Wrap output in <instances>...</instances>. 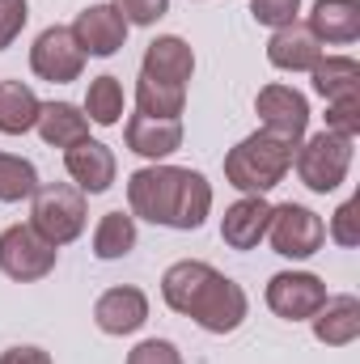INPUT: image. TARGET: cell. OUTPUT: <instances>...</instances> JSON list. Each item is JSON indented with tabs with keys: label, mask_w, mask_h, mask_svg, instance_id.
Masks as SVG:
<instances>
[{
	"label": "cell",
	"mask_w": 360,
	"mask_h": 364,
	"mask_svg": "<svg viewBox=\"0 0 360 364\" xmlns=\"http://www.w3.org/2000/svg\"><path fill=\"white\" fill-rule=\"evenodd\" d=\"M38 191V170L34 161L17 153H0V203H21Z\"/></svg>",
	"instance_id": "obj_26"
},
{
	"label": "cell",
	"mask_w": 360,
	"mask_h": 364,
	"mask_svg": "<svg viewBox=\"0 0 360 364\" xmlns=\"http://www.w3.org/2000/svg\"><path fill=\"white\" fill-rule=\"evenodd\" d=\"M26 21H30V4L26 0H0V51L17 43Z\"/></svg>",
	"instance_id": "obj_32"
},
{
	"label": "cell",
	"mask_w": 360,
	"mask_h": 364,
	"mask_svg": "<svg viewBox=\"0 0 360 364\" xmlns=\"http://www.w3.org/2000/svg\"><path fill=\"white\" fill-rule=\"evenodd\" d=\"M64 170L73 186H81L85 195H102L115 186V174H119V161L110 153V144L102 140H81L73 149H64Z\"/></svg>",
	"instance_id": "obj_14"
},
{
	"label": "cell",
	"mask_w": 360,
	"mask_h": 364,
	"mask_svg": "<svg viewBox=\"0 0 360 364\" xmlns=\"http://www.w3.org/2000/svg\"><path fill=\"white\" fill-rule=\"evenodd\" d=\"M136 216L132 212H106L93 229V255L102 263H115V259H127L136 250Z\"/></svg>",
	"instance_id": "obj_22"
},
{
	"label": "cell",
	"mask_w": 360,
	"mask_h": 364,
	"mask_svg": "<svg viewBox=\"0 0 360 364\" xmlns=\"http://www.w3.org/2000/svg\"><path fill=\"white\" fill-rule=\"evenodd\" d=\"M30 73L38 81H51V85H68V81H81L85 73V51L77 47L73 30L68 26H47L34 47H30Z\"/></svg>",
	"instance_id": "obj_8"
},
{
	"label": "cell",
	"mask_w": 360,
	"mask_h": 364,
	"mask_svg": "<svg viewBox=\"0 0 360 364\" xmlns=\"http://www.w3.org/2000/svg\"><path fill=\"white\" fill-rule=\"evenodd\" d=\"M60 246H51L34 225H9L0 233V272L17 284H34L55 272Z\"/></svg>",
	"instance_id": "obj_6"
},
{
	"label": "cell",
	"mask_w": 360,
	"mask_h": 364,
	"mask_svg": "<svg viewBox=\"0 0 360 364\" xmlns=\"http://www.w3.org/2000/svg\"><path fill=\"white\" fill-rule=\"evenodd\" d=\"M34 132H38L43 144H51V149H73V144L90 140V119H85V110L73 106V102H43Z\"/></svg>",
	"instance_id": "obj_20"
},
{
	"label": "cell",
	"mask_w": 360,
	"mask_h": 364,
	"mask_svg": "<svg viewBox=\"0 0 360 364\" xmlns=\"http://www.w3.org/2000/svg\"><path fill=\"white\" fill-rule=\"evenodd\" d=\"M309 81L318 97H339V93H360V64L352 55H322L309 68Z\"/></svg>",
	"instance_id": "obj_23"
},
{
	"label": "cell",
	"mask_w": 360,
	"mask_h": 364,
	"mask_svg": "<svg viewBox=\"0 0 360 364\" xmlns=\"http://www.w3.org/2000/svg\"><path fill=\"white\" fill-rule=\"evenodd\" d=\"M318 60H322V43L301 21L271 30V38H268V64L271 68H280V73H309Z\"/></svg>",
	"instance_id": "obj_18"
},
{
	"label": "cell",
	"mask_w": 360,
	"mask_h": 364,
	"mask_svg": "<svg viewBox=\"0 0 360 364\" xmlns=\"http://www.w3.org/2000/svg\"><path fill=\"white\" fill-rule=\"evenodd\" d=\"M314 326V339L327 343V348H348L360 339V301L352 292L344 296H327V305L309 318Z\"/></svg>",
	"instance_id": "obj_19"
},
{
	"label": "cell",
	"mask_w": 360,
	"mask_h": 364,
	"mask_svg": "<svg viewBox=\"0 0 360 364\" xmlns=\"http://www.w3.org/2000/svg\"><path fill=\"white\" fill-rule=\"evenodd\" d=\"M327 132L356 140L360 132V93H339L327 102Z\"/></svg>",
	"instance_id": "obj_27"
},
{
	"label": "cell",
	"mask_w": 360,
	"mask_h": 364,
	"mask_svg": "<svg viewBox=\"0 0 360 364\" xmlns=\"http://www.w3.org/2000/svg\"><path fill=\"white\" fill-rule=\"evenodd\" d=\"M149 322V296L132 284H119V288H106L97 301H93V326L102 335H136L140 326Z\"/></svg>",
	"instance_id": "obj_12"
},
{
	"label": "cell",
	"mask_w": 360,
	"mask_h": 364,
	"mask_svg": "<svg viewBox=\"0 0 360 364\" xmlns=\"http://www.w3.org/2000/svg\"><path fill=\"white\" fill-rule=\"evenodd\" d=\"M162 301L191 318L199 331L208 335H233L246 314H250V296L238 279H229L225 272H216L203 259H179L170 263L162 275Z\"/></svg>",
	"instance_id": "obj_1"
},
{
	"label": "cell",
	"mask_w": 360,
	"mask_h": 364,
	"mask_svg": "<svg viewBox=\"0 0 360 364\" xmlns=\"http://www.w3.org/2000/svg\"><path fill=\"white\" fill-rule=\"evenodd\" d=\"M268 309L284 322H309L327 305V284L314 272H275L268 279Z\"/></svg>",
	"instance_id": "obj_9"
},
{
	"label": "cell",
	"mask_w": 360,
	"mask_h": 364,
	"mask_svg": "<svg viewBox=\"0 0 360 364\" xmlns=\"http://www.w3.org/2000/svg\"><path fill=\"white\" fill-rule=\"evenodd\" d=\"M327 237H331L335 246H344V250L360 246V199H344V203L335 208V216H331V225H327Z\"/></svg>",
	"instance_id": "obj_28"
},
{
	"label": "cell",
	"mask_w": 360,
	"mask_h": 364,
	"mask_svg": "<svg viewBox=\"0 0 360 364\" xmlns=\"http://www.w3.org/2000/svg\"><path fill=\"white\" fill-rule=\"evenodd\" d=\"M127 26H157L170 13V0H110Z\"/></svg>",
	"instance_id": "obj_30"
},
{
	"label": "cell",
	"mask_w": 360,
	"mask_h": 364,
	"mask_svg": "<svg viewBox=\"0 0 360 364\" xmlns=\"http://www.w3.org/2000/svg\"><path fill=\"white\" fill-rule=\"evenodd\" d=\"M73 30V38H77V47L93 55V60H106V55H115L123 43H127V21H123V13L115 9V4H90V9H81L77 13V21L68 26Z\"/></svg>",
	"instance_id": "obj_11"
},
{
	"label": "cell",
	"mask_w": 360,
	"mask_h": 364,
	"mask_svg": "<svg viewBox=\"0 0 360 364\" xmlns=\"http://www.w3.org/2000/svg\"><path fill=\"white\" fill-rule=\"evenodd\" d=\"M30 225L51 242V246H68L85 233L90 225V203L85 191L73 182H38V191L30 195Z\"/></svg>",
	"instance_id": "obj_4"
},
{
	"label": "cell",
	"mask_w": 360,
	"mask_h": 364,
	"mask_svg": "<svg viewBox=\"0 0 360 364\" xmlns=\"http://www.w3.org/2000/svg\"><path fill=\"white\" fill-rule=\"evenodd\" d=\"M127 212L136 220L191 233L212 212V182L186 166H140L136 174H127Z\"/></svg>",
	"instance_id": "obj_2"
},
{
	"label": "cell",
	"mask_w": 360,
	"mask_h": 364,
	"mask_svg": "<svg viewBox=\"0 0 360 364\" xmlns=\"http://www.w3.org/2000/svg\"><path fill=\"white\" fill-rule=\"evenodd\" d=\"M255 114H259L263 132H275V136H284L292 144H301L305 132H309V102H305V93L292 90V85H280V81L259 90Z\"/></svg>",
	"instance_id": "obj_10"
},
{
	"label": "cell",
	"mask_w": 360,
	"mask_h": 364,
	"mask_svg": "<svg viewBox=\"0 0 360 364\" xmlns=\"http://www.w3.org/2000/svg\"><path fill=\"white\" fill-rule=\"evenodd\" d=\"M38 93L21 81H0V136H26L38 123Z\"/></svg>",
	"instance_id": "obj_21"
},
{
	"label": "cell",
	"mask_w": 360,
	"mask_h": 364,
	"mask_svg": "<svg viewBox=\"0 0 360 364\" xmlns=\"http://www.w3.org/2000/svg\"><path fill=\"white\" fill-rule=\"evenodd\" d=\"M191 73H195V51H191L186 38H179V34H157V38L144 47L140 77L170 81V85H186Z\"/></svg>",
	"instance_id": "obj_17"
},
{
	"label": "cell",
	"mask_w": 360,
	"mask_h": 364,
	"mask_svg": "<svg viewBox=\"0 0 360 364\" xmlns=\"http://www.w3.org/2000/svg\"><path fill=\"white\" fill-rule=\"evenodd\" d=\"M85 119L97 123V127H115L119 119H123V85H119V77H93L90 90H85Z\"/></svg>",
	"instance_id": "obj_25"
},
{
	"label": "cell",
	"mask_w": 360,
	"mask_h": 364,
	"mask_svg": "<svg viewBox=\"0 0 360 364\" xmlns=\"http://www.w3.org/2000/svg\"><path fill=\"white\" fill-rule=\"evenodd\" d=\"M268 220H271L268 195H242L221 216V242L229 250H255L259 242H268Z\"/></svg>",
	"instance_id": "obj_13"
},
{
	"label": "cell",
	"mask_w": 360,
	"mask_h": 364,
	"mask_svg": "<svg viewBox=\"0 0 360 364\" xmlns=\"http://www.w3.org/2000/svg\"><path fill=\"white\" fill-rule=\"evenodd\" d=\"M127 364H186L170 339H144L127 352Z\"/></svg>",
	"instance_id": "obj_31"
},
{
	"label": "cell",
	"mask_w": 360,
	"mask_h": 364,
	"mask_svg": "<svg viewBox=\"0 0 360 364\" xmlns=\"http://www.w3.org/2000/svg\"><path fill=\"white\" fill-rule=\"evenodd\" d=\"M292 153H297L292 140L259 127L225 153V182L238 186L242 195H268L292 170Z\"/></svg>",
	"instance_id": "obj_3"
},
{
	"label": "cell",
	"mask_w": 360,
	"mask_h": 364,
	"mask_svg": "<svg viewBox=\"0 0 360 364\" xmlns=\"http://www.w3.org/2000/svg\"><path fill=\"white\" fill-rule=\"evenodd\" d=\"M305 30L322 47H348L360 38V0H314Z\"/></svg>",
	"instance_id": "obj_16"
},
{
	"label": "cell",
	"mask_w": 360,
	"mask_h": 364,
	"mask_svg": "<svg viewBox=\"0 0 360 364\" xmlns=\"http://www.w3.org/2000/svg\"><path fill=\"white\" fill-rule=\"evenodd\" d=\"M352 149L356 140L348 136H335V132H318V136H305L292 153V166H297V178L305 182L314 195H331L348 182L352 170Z\"/></svg>",
	"instance_id": "obj_5"
},
{
	"label": "cell",
	"mask_w": 360,
	"mask_h": 364,
	"mask_svg": "<svg viewBox=\"0 0 360 364\" xmlns=\"http://www.w3.org/2000/svg\"><path fill=\"white\" fill-rule=\"evenodd\" d=\"M123 144L144 157V161H166L182 149V119H153V114H132L123 127Z\"/></svg>",
	"instance_id": "obj_15"
},
{
	"label": "cell",
	"mask_w": 360,
	"mask_h": 364,
	"mask_svg": "<svg viewBox=\"0 0 360 364\" xmlns=\"http://www.w3.org/2000/svg\"><path fill=\"white\" fill-rule=\"evenodd\" d=\"M268 242L280 259H314L327 242V225L305 203H280V208H271Z\"/></svg>",
	"instance_id": "obj_7"
},
{
	"label": "cell",
	"mask_w": 360,
	"mask_h": 364,
	"mask_svg": "<svg viewBox=\"0 0 360 364\" xmlns=\"http://www.w3.org/2000/svg\"><path fill=\"white\" fill-rule=\"evenodd\" d=\"M0 364H55V360H51V352H43V348H34V343H21V348H9V352H0Z\"/></svg>",
	"instance_id": "obj_33"
},
{
	"label": "cell",
	"mask_w": 360,
	"mask_h": 364,
	"mask_svg": "<svg viewBox=\"0 0 360 364\" xmlns=\"http://www.w3.org/2000/svg\"><path fill=\"white\" fill-rule=\"evenodd\" d=\"M136 110L153 114V119H182V110H186V85L140 77L136 81Z\"/></svg>",
	"instance_id": "obj_24"
},
{
	"label": "cell",
	"mask_w": 360,
	"mask_h": 364,
	"mask_svg": "<svg viewBox=\"0 0 360 364\" xmlns=\"http://www.w3.org/2000/svg\"><path fill=\"white\" fill-rule=\"evenodd\" d=\"M250 13H255V21H259V26L280 30V26H292V21H297L301 0H250Z\"/></svg>",
	"instance_id": "obj_29"
}]
</instances>
